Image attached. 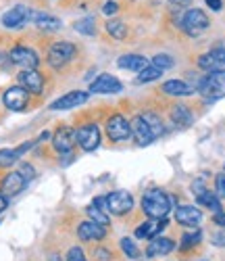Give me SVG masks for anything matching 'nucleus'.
<instances>
[{
    "label": "nucleus",
    "instance_id": "45",
    "mask_svg": "<svg viewBox=\"0 0 225 261\" xmlns=\"http://www.w3.org/2000/svg\"><path fill=\"white\" fill-rule=\"evenodd\" d=\"M173 3H177V5H188L190 0H173Z\"/></svg>",
    "mask_w": 225,
    "mask_h": 261
},
{
    "label": "nucleus",
    "instance_id": "29",
    "mask_svg": "<svg viewBox=\"0 0 225 261\" xmlns=\"http://www.w3.org/2000/svg\"><path fill=\"white\" fill-rule=\"evenodd\" d=\"M75 32L83 34V36H94L96 34V23H94V19L92 17H83L79 21H75Z\"/></svg>",
    "mask_w": 225,
    "mask_h": 261
},
{
    "label": "nucleus",
    "instance_id": "4",
    "mask_svg": "<svg viewBox=\"0 0 225 261\" xmlns=\"http://www.w3.org/2000/svg\"><path fill=\"white\" fill-rule=\"evenodd\" d=\"M75 142L86 150V153H92L100 146V129L96 123H86L81 127L75 129Z\"/></svg>",
    "mask_w": 225,
    "mask_h": 261
},
{
    "label": "nucleus",
    "instance_id": "10",
    "mask_svg": "<svg viewBox=\"0 0 225 261\" xmlns=\"http://www.w3.org/2000/svg\"><path fill=\"white\" fill-rule=\"evenodd\" d=\"M129 125H131V138L138 142V146H148V144H152V142L156 140L154 132L150 129V125L146 123V119H144L142 115L133 117V119L129 121Z\"/></svg>",
    "mask_w": 225,
    "mask_h": 261
},
{
    "label": "nucleus",
    "instance_id": "38",
    "mask_svg": "<svg viewBox=\"0 0 225 261\" xmlns=\"http://www.w3.org/2000/svg\"><path fill=\"white\" fill-rule=\"evenodd\" d=\"M65 261H86V255H83V251L79 247H71Z\"/></svg>",
    "mask_w": 225,
    "mask_h": 261
},
{
    "label": "nucleus",
    "instance_id": "18",
    "mask_svg": "<svg viewBox=\"0 0 225 261\" xmlns=\"http://www.w3.org/2000/svg\"><path fill=\"white\" fill-rule=\"evenodd\" d=\"M175 220H177V224H182V226L194 228L202 220V211H198V207H194V205H182V207L175 209Z\"/></svg>",
    "mask_w": 225,
    "mask_h": 261
},
{
    "label": "nucleus",
    "instance_id": "15",
    "mask_svg": "<svg viewBox=\"0 0 225 261\" xmlns=\"http://www.w3.org/2000/svg\"><path fill=\"white\" fill-rule=\"evenodd\" d=\"M19 86L32 94H40L44 88V75L38 69H23L19 73Z\"/></svg>",
    "mask_w": 225,
    "mask_h": 261
},
{
    "label": "nucleus",
    "instance_id": "24",
    "mask_svg": "<svg viewBox=\"0 0 225 261\" xmlns=\"http://www.w3.org/2000/svg\"><path fill=\"white\" fill-rule=\"evenodd\" d=\"M117 65L121 69H127V71H142L146 65H150V63L142 55H123V57H119Z\"/></svg>",
    "mask_w": 225,
    "mask_h": 261
},
{
    "label": "nucleus",
    "instance_id": "3",
    "mask_svg": "<svg viewBox=\"0 0 225 261\" xmlns=\"http://www.w3.org/2000/svg\"><path fill=\"white\" fill-rule=\"evenodd\" d=\"M209 28V17L205 11L200 9H188L182 17V30L188 34V36H198Z\"/></svg>",
    "mask_w": 225,
    "mask_h": 261
},
{
    "label": "nucleus",
    "instance_id": "1",
    "mask_svg": "<svg viewBox=\"0 0 225 261\" xmlns=\"http://www.w3.org/2000/svg\"><path fill=\"white\" fill-rule=\"evenodd\" d=\"M142 211L150 220H165L171 211V199L163 190H148L142 199Z\"/></svg>",
    "mask_w": 225,
    "mask_h": 261
},
{
    "label": "nucleus",
    "instance_id": "37",
    "mask_svg": "<svg viewBox=\"0 0 225 261\" xmlns=\"http://www.w3.org/2000/svg\"><path fill=\"white\" fill-rule=\"evenodd\" d=\"M215 194L219 199H225V173H219L215 178Z\"/></svg>",
    "mask_w": 225,
    "mask_h": 261
},
{
    "label": "nucleus",
    "instance_id": "2",
    "mask_svg": "<svg viewBox=\"0 0 225 261\" xmlns=\"http://www.w3.org/2000/svg\"><path fill=\"white\" fill-rule=\"evenodd\" d=\"M198 92L207 102H215L225 96V69L209 71L205 77L198 82Z\"/></svg>",
    "mask_w": 225,
    "mask_h": 261
},
{
    "label": "nucleus",
    "instance_id": "7",
    "mask_svg": "<svg viewBox=\"0 0 225 261\" xmlns=\"http://www.w3.org/2000/svg\"><path fill=\"white\" fill-rule=\"evenodd\" d=\"M106 136L112 142H123L127 138H131V125L123 115H112L106 121Z\"/></svg>",
    "mask_w": 225,
    "mask_h": 261
},
{
    "label": "nucleus",
    "instance_id": "42",
    "mask_svg": "<svg viewBox=\"0 0 225 261\" xmlns=\"http://www.w3.org/2000/svg\"><path fill=\"white\" fill-rule=\"evenodd\" d=\"M213 222H215L217 226L225 228V213H223V211H221V213H215V217H213Z\"/></svg>",
    "mask_w": 225,
    "mask_h": 261
},
{
    "label": "nucleus",
    "instance_id": "41",
    "mask_svg": "<svg viewBox=\"0 0 225 261\" xmlns=\"http://www.w3.org/2000/svg\"><path fill=\"white\" fill-rule=\"evenodd\" d=\"M207 7L211 11H215V13H219L223 9V3H221V0H207Z\"/></svg>",
    "mask_w": 225,
    "mask_h": 261
},
{
    "label": "nucleus",
    "instance_id": "6",
    "mask_svg": "<svg viewBox=\"0 0 225 261\" xmlns=\"http://www.w3.org/2000/svg\"><path fill=\"white\" fill-rule=\"evenodd\" d=\"M106 211H110L112 215H125L133 209V197L127 190H115L106 194Z\"/></svg>",
    "mask_w": 225,
    "mask_h": 261
},
{
    "label": "nucleus",
    "instance_id": "12",
    "mask_svg": "<svg viewBox=\"0 0 225 261\" xmlns=\"http://www.w3.org/2000/svg\"><path fill=\"white\" fill-rule=\"evenodd\" d=\"M75 144V129L71 127H59L52 136V146L61 155H69Z\"/></svg>",
    "mask_w": 225,
    "mask_h": 261
},
{
    "label": "nucleus",
    "instance_id": "36",
    "mask_svg": "<svg viewBox=\"0 0 225 261\" xmlns=\"http://www.w3.org/2000/svg\"><path fill=\"white\" fill-rule=\"evenodd\" d=\"M19 173H21V178L25 180V184H27V182H32V180L36 178V169H34L30 163H21V167H19Z\"/></svg>",
    "mask_w": 225,
    "mask_h": 261
},
{
    "label": "nucleus",
    "instance_id": "27",
    "mask_svg": "<svg viewBox=\"0 0 225 261\" xmlns=\"http://www.w3.org/2000/svg\"><path fill=\"white\" fill-rule=\"evenodd\" d=\"M196 199H198L200 205H205V207L213 209L215 213H221V211H223V209H221V203H219V197H217V194H213V192H209V190L196 194Z\"/></svg>",
    "mask_w": 225,
    "mask_h": 261
},
{
    "label": "nucleus",
    "instance_id": "17",
    "mask_svg": "<svg viewBox=\"0 0 225 261\" xmlns=\"http://www.w3.org/2000/svg\"><path fill=\"white\" fill-rule=\"evenodd\" d=\"M86 213H88V217H90V222H94V224H98V226H104V228H106V226L110 224V215H108V211H106V201H104L102 197L94 199L92 205H88Z\"/></svg>",
    "mask_w": 225,
    "mask_h": 261
},
{
    "label": "nucleus",
    "instance_id": "25",
    "mask_svg": "<svg viewBox=\"0 0 225 261\" xmlns=\"http://www.w3.org/2000/svg\"><path fill=\"white\" fill-rule=\"evenodd\" d=\"M163 92L169 96H190L192 94V86L182 82V80H169L163 84Z\"/></svg>",
    "mask_w": 225,
    "mask_h": 261
},
{
    "label": "nucleus",
    "instance_id": "5",
    "mask_svg": "<svg viewBox=\"0 0 225 261\" xmlns=\"http://www.w3.org/2000/svg\"><path fill=\"white\" fill-rule=\"evenodd\" d=\"M77 48L71 44V42H54V44L48 48V65L50 67H63L67 65L73 57H75Z\"/></svg>",
    "mask_w": 225,
    "mask_h": 261
},
{
    "label": "nucleus",
    "instance_id": "21",
    "mask_svg": "<svg viewBox=\"0 0 225 261\" xmlns=\"http://www.w3.org/2000/svg\"><path fill=\"white\" fill-rule=\"evenodd\" d=\"M30 21H34V25L40 30H46V32H57L61 30V19L44 13V11H30Z\"/></svg>",
    "mask_w": 225,
    "mask_h": 261
},
{
    "label": "nucleus",
    "instance_id": "8",
    "mask_svg": "<svg viewBox=\"0 0 225 261\" xmlns=\"http://www.w3.org/2000/svg\"><path fill=\"white\" fill-rule=\"evenodd\" d=\"M11 63L19 65L21 69H38V65H40V57L34 48H27V46H15L11 53Z\"/></svg>",
    "mask_w": 225,
    "mask_h": 261
},
{
    "label": "nucleus",
    "instance_id": "26",
    "mask_svg": "<svg viewBox=\"0 0 225 261\" xmlns=\"http://www.w3.org/2000/svg\"><path fill=\"white\" fill-rule=\"evenodd\" d=\"M171 119H173V123H175L177 127H188V125H192V121H194V117H192V113H190V109L184 107V105L173 107Z\"/></svg>",
    "mask_w": 225,
    "mask_h": 261
},
{
    "label": "nucleus",
    "instance_id": "19",
    "mask_svg": "<svg viewBox=\"0 0 225 261\" xmlns=\"http://www.w3.org/2000/svg\"><path fill=\"white\" fill-rule=\"evenodd\" d=\"M25 188V180L21 178L19 171H11L7 173V176L3 178V184H0V190H3V194L9 199V197H17V194Z\"/></svg>",
    "mask_w": 225,
    "mask_h": 261
},
{
    "label": "nucleus",
    "instance_id": "32",
    "mask_svg": "<svg viewBox=\"0 0 225 261\" xmlns=\"http://www.w3.org/2000/svg\"><path fill=\"white\" fill-rule=\"evenodd\" d=\"M142 117H144V119H146V123L150 125V129L154 132V136L159 138V136L163 134V123H161V117H159V115H154V113H144Z\"/></svg>",
    "mask_w": 225,
    "mask_h": 261
},
{
    "label": "nucleus",
    "instance_id": "31",
    "mask_svg": "<svg viewBox=\"0 0 225 261\" xmlns=\"http://www.w3.org/2000/svg\"><path fill=\"white\" fill-rule=\"evenodd\" d=\"M19 153L17 148H0V167H11L19 161Z\"/></svg>",
    "mask_w": 225,
    "mask_h": 261
},
{
    "label": "nucleus",
    "instance_id": "16",
    "mask_svg": "<svg viewBox=\"0 0 225 261\" xmlns=\"http://www.w3.org/2000/svg\"><path fill=\"white\" fill-rule=\"evenodd\" d=\"M25 21H30V9L23 5H15L11 11L3 15V25L9 30H19Z\"/></svg>",
    "mask_w": 225,
    "mask_h": 261
},
{
    "label": "nucleus",
    "instance_id": "13",
    "mask_svg": "<svg viewBox=\"0 0 225 261\" xmlns=\"http://www.w3.org/2000/svg\"><path fill=\"white\" fill-rule=\"evenodd\" d=\"M198 67L205 71H219L225 67V48H213L198 57Z\"/></svg>",
    "mask_w": 225,
    "mask_h": 261
},
{
    "label": "nucleus",
    "instance_id": "11",
    "mask_svg": "<svg viewBox=\"0 0 225 261\" xmlns=\"http://www.w3.org/2000/svg\"><path fill=\"white\" fill-rule=\"evenodd\" d=\"M88 98H90V92L73 90V92H67V94H63L61 98L52 100V102H50V109H52V111H67V109H75V107L83 105Z\"/></svg>",
    "mask_w": 225,
    "mask_h": 261
},
{
    "label": "nucleus",
    "instance_id": "40",
    "mask_svg": "<svg viewBox=\"0 0 225 261\" xmlns=\"http://www.w3.org/2000/svg\"><path fill=\"white\" fill-rule=\"evenodd\" d=\"M117 11H119V5H117V3H106V5L102 7V13H104V15H115Z\"/></svg>",
    "mask_w": 225,
    "mask_h": 261
},
{
    "label": "nucleus",
    "instance_id": "44",
    "mask_svg": "<svg viewBox=\"0 0 225 261\" xmlns=\"http://www.w3.org/2000/svg\"><path fill=\"white\" fill-rule=\"evenodd\" d=\"M7 209V197H5V194H0V213H3Z\"/></svg>",
    "mask_w": 225,
    "mask_h": 261
},
{
    "label": "nucleus",
    "instance_id": "35",
    "mask_svg": "<svg viewBox=\"0 0 225 261\" xmlns=\"http://www.w3.org/2000/svg\"><path fill=\"white\" fill-rule=\"evenodd\" d=\"M200 238H202L200 230L190 232V234H184V236H182V249H192V247H196V245L200 243Z\"/></svg>",
    "mask_w": 225,
    "mask_h": 261
},
{
    "label": "nucleus",
    "instance_id": "43",
    "mask_svg": "<svg viewBox=\"0 0 225 261\" xmlns=\"http://www.w3.org/2000/svg\"><path fill=\"white\" fill-rule=\"evenodd\" d=\"M192 190H194L196 194H200V192H205V182H202V180L194 182V184H192Z\"/></svg>",
    "mask_w": 225,
    "mask_h": 261
},
{
    "label": "nucleus",
    "instance_id": "33",
    "mask_svg": "<svg viewBox=\"0 0 225 261\" xmlns=\"http://www.w3.org/2000/svg\"><path fill=\"white\" fill-rule=\"evenodd\" d=\"M121 251H123L129 259H138V257H140V249L133 245L131 238H121Z\"/></svg>",
    "mask_w": 225,
    "mask_h": 261
},
{
    "label": "nucleus",
    "instance_id": "14",
    "mask_svg": "<svg viewBox=\"0 0 225 261\" xmlns=\"http://www.w3.org/2000/svg\"><path fill=\"white\" fill-rule=\"evenodd\" d=\"M27 102H30V92L25 88H21V86H13V88L5 92V105L11 111H23Z\"/></svg>",
    "mask_w": 225,
    "mask_h": 261
},
{
    "label": "nucleus",
    "instance_id": "22",
    "mask_svg": "<svg viewBox=\"0 0 225 261\" xmlns=\"http://www.w3.org/2000/svg\"><path fill=\"white\" fill-rule=\"evenodd\" d=\"M77 236L81 238V241H102V238L106 236V228L88 220V222H81L77 226Z\"/></svg>",
    "mask_w": 225,
    "mask_h": 261
},
{
    "label": "nucleus",
    "instance_id": "46",
    "mask_svg": "<svg viewBox=\"0 0 225 261\" xmlns=\"http://www.w3.org/2000/svg\"><path fill=\"white\" fill-rule=\"evenodd\" d=\"M202 261H207V259H202Z\"/></svg>",
    "mask_w": 225,
    "mask_h": 261
},
{
    "label": "nucleus",
    "instance_id": "9",
    "mask_svg": "<svg viewBox=\"0 0 225 261\" xmlns=\"http://www.w3.org/2000/svg\"><path fill=\"white\" fill-rule=\"evenodd\" d=\"M121 90L123 84L110 73H102L90 84V94H117Z\"/></svg>",
    "mask_w": 225,
    "mask_h": 261
},
{
    "label": "nucleus",
    "instance_id": "30",
    "mask_svg": "<svg viewBox=\"0 0 225 261\" xmlns=\"http://www.w3.org/2000/svg\"><path fill=\"white\" fill-rule=\"evenodd\" d=\"M161 75H163V71L159 67H154V65H146V67L140 71V75H138V82L140 84H150L154 80H159Z\"/></svg>",
    "mask_w": 225,
    "mask_h": 261
},
{
    "label": "nucleus",
    "instance_id": "23",
    "mask_svg": "<svg viewBox=\"0 0 225 261\" xmlns=\"http://www.w3.org/2000/svg\"><path fill=\"white\" fill-rule=\"evenodd\" d=\"M173 249H175V243L171 241V238L156 236V238H152V243L148 245L146 255H148V257H165V255H169Z\"/></svg>",
    "mask_w": 225,
    "mask_h": 261
},
{
    "label": "nucleus",
    "instance_id": "39",
    "mask_svg": "<svg viewBox=\"0 0 225 261\" xmlns=\"http://www.w3.org/2000/svg\"><path fill=\"white\" fill-rule=\"evenodd\" d=\"M213 245L225 249V230H219V232L213 234Z\"/></svg>",
    "mask_w": 225,
    "mask_h": 261
},
{
    "label": "nucleus",
    "instance_id": "34",
    "mask_svg": "<svg viewBox=\"0 0 225 261\" xmlns=\"http://www.w3.org/2000/svg\"><path fill=\"white\" fill-rule=\"evenodd\" d=\"M150 65H154V67H159L161 71L171 69V67H173V57H171V55H156V57L152 59V63H150Z\"/></svg>",
    "mask_w": 225,
    "mask_h": 261
},
{
    "label": "nucleus",
    "instance_id": "20",
    "mask_svg": "<svg viewBox=\"0 0 225 261\" xmlns=\"http://www.w3.org/2000/svg\"><path fill=\"white\" fill-rule=\"evenodd\" d=\"M165 228H167V217L165 220H148V222H144L136 228V236L144 238V241H152V238L161 236V232Z\"/></svg>",
    "mask_w": 225,
    "mask_h": 261
},
{
    "label": "nucleus",
    "instance_id": "28",
    "mask_svg": "<svg viewBox=\"0 0 225 261\" xmlns=\"http://www.w3.org/2000/svg\"><path fill=\"white\" fill-rule=\"evenodd\" d=\"M106 32H108V36H112V38H117V40H123L125 36H127V28H125V23L121 19H110V21H106Z\"/></svg>",
    "mask_w": 225,
    "mask_h": 261
}]
</instances>
